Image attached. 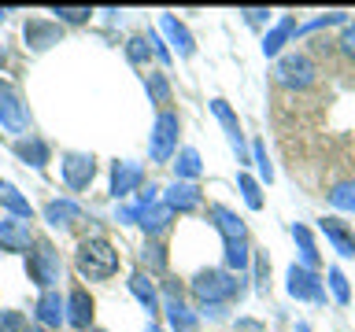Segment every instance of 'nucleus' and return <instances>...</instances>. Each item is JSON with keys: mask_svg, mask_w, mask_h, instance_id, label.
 Wrapping results in <instances>:
<instances>
[{"mask_svg": "<svg viewBox=\"0 0 355 332\" xmlns=\"http://www.w3.org/2000/svg\"><path fill=\"white\" fill-rule=\"evenodd\" d=\"M211 218H215V229L222 232V243H226V266L230 270H248L252 262V243H248V225L233 214L230 207L215 203L211 207Z\"/></svg>", "mask_w": 355, "mask_h": 332, "instance_id": "f257e3e1", "label": "nucleus"}, {"mask_svg": "<svg viewBox=\"0 0 355 332\" xmlns=\"http://www.w3.org/2000/svg\"><path fill=\"white\" fill-rule=\"evenodd\" d=\"M74 266L85 281H107V277L119 273V251L111 248V240H104V237H89V240L78 243Z\"/></svg>", "mask_w": 355, "mask_h": 332, "instance_id": "f03ea898", "label": "nucleus"}, {"mask_svg": "<svg viewBox=\"0 0 355 332\" xmlns=\"http://www.w3.org/2000/svg\"><path fill=\"white\" fill-rule=\"evenodd\" d=\"M237 292H241L237 277L226 273V270H200V273L193 277V295H196V303H204V306L230 303Z\"/></svg>", "mask_w": 355, "mask_h": 332, "instance_id": "7ed1b4c3", "label": "nucleus"}, {"mask_svg": "<svg viewBox=\"0 0 355 332\" xmlns=\"http://www.w3.org/2000/svg\"><path fill=\"white\" fill-rule=\"evenodd\" d=\"M26 273H30V281L37 284L41 292H49V288L63 277L60 251H55L49 240H37V243H33V251H30V259H26Z\"/></svg>", "mask_w": 355, "mask_h": 332, "instance_id": "20e7f679", "label": "nucleus"}, {"mask_svg": "<svg viewBox=\"0 0 355 332\" xmlns=\"http://www.w3.org/2000/svg\"><path fill=\"white\" fill-rule=\"evenodd\" d=\"M274 74H277V82H282L285 89H311L315 85V63H311V55H304V52H288V55H282L277 59V66H274Z\"/></svg>", "mask_w": 355, "mask_h": 332, "instance_id": "39448f33", "label": "nucleus"}, {"mask_svg": "<svg viewBox=\"0 0 355 332\" xmlns=\"http://www.w3.org/2000/svg\"><path fill=\"white\" fill-rule=\"evenodd\" d=\"M178 129H182V122H178L174 111H159V115H155L152 144H148V151H152L155 163H166V159L174 155V148H178Z\"/></svg>", "mask_w": 355, "mask_h": 332, "instance_id": "423d86ee", "label": "nucleus"}, {"mask_svg": "<svg viewBox=\"0 0 355 332\" xmlns=\"http://www.w3.org/2000/svg\"><path fill=\"white\" fill-rule=\"evenodd\" d=\"M60 170H63L67 188L82 192V188H89V185H93V177H96V159H93V155H85V151H67L63 163H60Z\"/></svg>", "mask_w": 355, "mask_h": 332, "instance_id": "0eeeda50", "label": "nucleus"}, {"mask_svg": "<svg viewBox=\"0 0 355 332\" xmlns=\"http://www.w3.org/2000/svg\"><path fill=\"white\" fill-rule=\"evenodd\" d=\"M285 288H288V295L293 299H307V303H326V288H322L318 281V273H311L304 270V266H288V273H285Z\"/></svg>", "mask_w": 355, "mask_h": 332, "instance_id": "6e6552de", "label": "nucleus"}, {"mask_svg": "<svg viewBox=\"0 0 355 332\" xmlns=\"http://www.w3.org/2000/svg\"><path fill=\"white\" fill-rule=\"evenodd\" d=\"M0 126H4L8 133H26V126H30L22 96L15 93L11 82H0Z\"/></svg>", "mask_w": 355, "mask_h": 332, "instance_id": "1a4fd4ad", "label": "nucleus"}, {"mask_svg": "<svg viewBox=\"0 0 355 332\" xmlns=\"http://www.w3.org/2000/svg\"><path fill=\"white\" fill-rule=\"evenodd\" d=\"M163 295H166L163 310H166V321H171V329H174V332H196V314L182 303V288L171 281V284L163 288Z\"/></svg>", "mask_w": 355, "mask_h": 332, "instance_id": "9d476101", "label": "nucleus"}, {"mask_svg": "<svg viewBox=\"0 0 355 332\" xmlns=\"http://www.w3.org/2000/svg\"><path fill=\"white\" fill-rule=\"evenodd\" d=\"M33 229L22 218H4L0 221V251H30L33 248Z\"/></svg>", "mask_w": 355, "mask_h": 332, "instance_id": "9b49d317", "label": "nucleus"}, {"mask_svg": "<svg viewBox=\"0 0 355 332\" xmlns=\"http://www.w3.org/2000/svg\"><path fill=\"white\" fill-rule=\"evenodd\" d=\"M211 111H215V118L222 122V129L230 133V144H233V151H237V163H248V148H244V133H241V122H237V115H233V107H230L222 96H215V100H211Z\"/></svg>", "mask_w": 355, "mask_h": 332, "instance_id": "f8f14e48", "label": "nucleus"}, {"mask_svg": "<svg viewBox=\"0 0 355 332\" xmlns=\"http://www.w3.org/2000/svg\"><path fill=\"white\" fill-rule=\"evenodd\" d=\"M22 33H26V44L33 52H44V48H52V44H60L63 26L60 22H49V19H26Z\"/></svg>", "mask_w": 355, "mask_h": 332, "instance_id": "ddd939ff", "label": "nucleus"}, {"mask_svg": "<svg viewBox=\"0 0 355 332\" xmlns=\"http://www.w3.org/2000/svg\"><path fill=\"white\" fill-rule=\"evenodd\" d=\"M141 177H144V170H141V163L119 159L115 166H111V196H115V199H122V196H130L133 188L141 185Z\"/></svg>", "mask_w": 355, "mask_h": 332, "instance_id": "4468645a", "label": "nucleus"}, {"mask_svg": "<svg viewBox=\"0 0 355 332\" xmlns=\"http://www.w3.org/2000/svg\"><path fill=\"white\" fill-rule=\"evenodd\" d=\"M44 221H49L52 229H71L74 221H82L85 218V210L74 203V199H49V203H44Z\"/></svg>", "mask_w": 355, "mask_h": 332, "instance_id": "2eb2a0df", "label": "nucleus"}, {"mask_svg": "<svg viewBox=\"0 0 355 332\" xmlns=\"http://www.w3.org/2000/svg\"><path fill=\"white\" fill-rule=\"evenodd\" d=\"M67 325L74 329L93 325V295L85 288H71V295H67Z\"/></svg>", "mask_w": 355, "mask_h": 332, "instance_id": "dca6fc26", "label": "nucleus"}, {"mask_svg": "<svg viewBox=\"0 0 355 332\" xmlns=\"http://www.w3.org/2000/svg\"><path fill=\"white\" fill-rule=\"evenodd\" d=\"M33 314H37V321L44 329H55L60 321H67V303L60 299V292L55 288H49V292L37 295V306H33Z\"/></svg>", "mask_w": 355, "mask_h": 332, "instance_id": "f3484780", "label": "nucleus"}, {"mask_svg": "<svg viewBox=\"0 0 355 332\" xmlns=\"http://www.w3.org/2000/svg\"><path fill=\"white\" fill-rule=\"evenodd\" d=\"M322 232H326V240L344 255V259H355V232L344 225L340 218H322Z\"/></svg>", "mask_w": 355, "mask_h": 332, "instance_id": "a211bd4d", "label": "nucleus"}, {"mask_svg": "<svg viewBox=\"0 0 355 332\" xmlns=\"http://www.w3.org/2000/svg\"><path fill=\"white\" fill-rule=\"evenodd\" d=\"M200 188L193 181H174L171 188H166V207L178 210V214H185V210H196L200 207Z\"/></svg>", "mask_w": 355, "mask_h": 332, "instance_id": "6ab92c4d", "label": "nucleus"}, {"mask_svg": "<svg viewBox=\"0 0 355 332\" xmlns=\"http://www.w3.org/2000/svg\"><path fill=\"white\" fill-rule=\"evenodd\" d=\"M159 26H163V33L171 37V44H174V52L182 55V59H189V55L196 52V41H193V33H189L182 22H178L174 15H159Z\"/></svg>", "mask_w": 355, "mask_h": 332, "instance_id": "aec40b11", "label": "nucleus"}, {"mask_svg": "<svg viewBox=\"0 0 355 332\" xmlns=\"http://www.w3.org/2000/svg\"><path fill=\"white\" fill-rule=\"evenodd\" d=\"M0 207L11 210V218H22V221H30L33 218V207H30V199L19 192L11 181H0Z\"/></svg>", "mask_w": 355, "mask_h": 332, "instance_id": "412c9836", "label": "nucleus"}, {"mask_svg": "<svg viewBox=\"0 0 355 332\" xmlns=\"http://www.w3.org/2000/svg\"><path fill=\"white\" fill-rule=\"evenodd\" d=\"M171 218H174V210L166 203H148V207H141V221H137V225L148 232V237H155V232H163L166 225H171Z\"/></svg>", "mask_w": 355, "mask_h": 332, "instance_id": "4be33fe9", "label": "nucleus"}, {"mask_svg": "<svg viewBox=\"0 0 355 332\" xmlns=\"http://www.w3.org/2000/svg\"><path fill=\"white\" fill-rule=\"evenodd\" d=\"M130 292L141 299V306L148 310V317L159 314V292H155V284L148 281V273H133L130 277Z\"/></svg>", "mask_w": 355, "mask_h": 332, "instance_id": "5701e85b", "label": "nucleus"}, {"mask_svg": "<svg viewBox=\"0 0 355 332\" xmlns=\"http://www.w3.org/2000/svg\"><path fill=\"white\" fill-rule=\"evenodd\" d=\"M15 155L22 163H30L33 170H44V163H49V144L37 140V137H22V140H15Z\"/></svg>", "mask_w": 355, "mask_h": 332, "instance_id": "b1692460", "label": "nucleus"}, {"mask_svg": "<svg viewBox=\"0 0 355 332\" xmlns=\"http://www.w3.org/2000/svg\"><path fill=\"white\" fill-rule=\"evenodd\" d=\"M293 33H300V26H296V19H293V15H285V19L277 22V26L263 37V55H277V52L285 48V41L293 37Z\"/></svg>", "mask_w": 355, "mask_h": 332, "instance_id": "393cba45", "label": "nucleus"}, {"mask_svg": "<svg viewBox=\"0 0 355 332\" xmlns=\"http://www.w3.org/2000/svg\"><path fill=\"white\" fill-rule=\"evenodd\" d=\"M200 170H204V163H200V151L196 148H182L178 151V163H174V181H196Z\"/></svg>", "mask_w": 355, "mask_h": 332, "instance_id": "a878e982", "label": "nucleus"}, {"mask_svg": "<svg viewBox=\"0 0 355 332\" xmlns=\"http://www.w3.org/2000/svg\"><path fill=\"white\" fill-rule=\"evenodd\" d=\"M293 240L300 243V266L315 273V266H318V251H315V240H311V229H307V225H293Z\"/></svg>", "mask_w": 355, "mask_h": 332, "instance_id": "bb28decb", "label": "nucleus"}, {"mask_svg": "<svg viewBox=\"0 0 355 332\" xmlns=\"http://www.w3.org/2000/svg\"><path fill=\"white\" fill-rule=\"evenodd\" d=\"M144 93H148L152 104H171V82H166V74L159 71H148V77H144Z\"/></svg>", "mask_w": 355, "mask_h": 332, "instance_id": "cd10ccee", "label": "nucleus"}, {"mask_svg": "<svg viewBox=\"0 0 355 332\" xmlns=\"http://www.w3.org/2000/svg\"><path fill=\"white\" fill-rule=\"evenodd\" d=\"M329 203L337 210H352L355 214V181H340L329 188Z\"/></svg>", "mask_w": 355, "mask_h": 332, "instance_id": "c85d7f7f", "label": "nucleus"}, {"mask_svg": "<svg viewBox=\"0 0 355 332\" xmlns=\"http://www.w3.org/2000/svg\"><path fill=\"white\" fill-rule=\"evenodd\" d=\"M329 292H333V299H337V303L340 306H348L352 303V288H348V277H344L340 270H337V266H329Z\"/></svg>", "mask_w": 355, "mask_h": 332, "instance_id": "c756f323", "label": "nucleus"}, {"mask_svg": "<svg viewBox=\"0 0 355 332\" xmlns=\"http://www.w3.org/2000/svg\"><path fill=\"white\" fill-rule=\"evenodd\" d=\"M141 262L148 266L152 273H163V270H166V251H163V243H155V240H148V243H144V251H141Z\"/></svg>", "mask_w": 355, "mask_h": 332, "instance_id": "7c9ffc66", "label": "nucleus"}, {"mask_svg": "<svg viewBox=\"0 0 355 332\" xmlns=\"http://www.w3.org/2000/svg\"><path fill=\"white\" fill-rule=\"evenodd\" d=\"M237 185H241V196H244V203H248L252 210H259V207H263V192H259V181H252L248 174H241V177H237Z\"/></svg>", "mask_w": 355, "mask_h": 332, "instance_id": "2f4dec72", "label": "nucleus"}, {"mask_svg": "<svg viewBox=\"0 0 355 332\" xmlns=\"http://www.w3.org/2000/svg\"><path fill=\"white\" fill-rule=\"evenodd\" d=\"M126 55H130V63H148L152 59V44H148V37H130L126 41Z\"/></svg>", "mask_w": 355, "mask_h": 332, "instance_id": "473e14b6", "label": "nucleus"}, {"mask_svg": "<svg viewBox=\"0 0 355 332\" xmlns=\"http://www.w3.org/2000/svg\"><path fill=\"white\" fill-rule=\"evenodd\" d=\"M55 22H67V26H82V22H89V15L93 11L89 8H52Z\"/></svg>", "mask_w": 355, "mask_h": 332, "instance_id": "72a5a7b5", "label": "nucleus"}, {"mask_svg": "<svg viewBox=\"0 0 355 332\" xmlns=\"http://www.w3.org/2000/svg\"><path fill=\"white\" fill-rule=\"evenodd\" d=\"M0 332H30L26 314H19V310H0Z\"/></svg>", "mask_w": 355, "mask_h": 332, "instance_id": "f704fd0d", "label": "nucleus"}, {"mask_svg": "<svg viewBox=\"0 0 355 332\" xmlns=\"http://www.w3.org/2000/svg\"><path fill=\"white\" fill-rule=\"evenodd\" d=\"M252 159H255V166H259V177L270 185V181H274V166H270V159H266V144H263V140L252 144Z\"/></svg>", "mask_w": 355, "mask_h": 332, "instance_id": "c9c22d12", "label": "nucleus"}, {"mask_svg": "<svg viewBox=\"0 0 355 332\" xmlns=\"http://www.w3.org/2000/svg\"><path fill=\"white\" fill-rule=\"evenodd\" d=\"M266 277H270V262H266V255H255V284H259V292H266Z\"/></svg>", "mask_w": 355, "mask_h": 332, "instance_id": "e433bc0d", "label": "nucleus"}, {"mask_svg": "<svg viewBox=\"0 0 355 332\" xmlns=\"http://www.w3.org/2000/svg\"><path fill=\"white\" fill-rule=\"evenodd\" d=\"M337 44H340V52L348 55V59H355V26H348V30H344Z\"/></svg>", "mask_w": 355, "mask_h": 332, "instance_id": "4c0bfd02", "label": "nucleus"}, {"mask_svg": "<svg viewBox=\"0 0 355 332\" xmlns=\"http://www.w3.org/2000/svg\"><path fill=\"white\" fill-rule=\"evenodd\" d=\"M333 22H344V11H329V15L315 19V22H311V26H304V30H322V26H333Z\"/></svg>", "mask_w": 355, "mask_h": 332, "instance_id": "58836bf2", "label": "nucleus"}, {"mask_svg": "<svg viewBox=\"0 0 355 332\" xmlns=\"http://www.w3.org/2000/svg\"><path fill=\"white\" fill-rule=\"evenodd\" d=\"M148 44H152V55H159L163 63H171V48H166L159 37H152V33H148Z\"/></svg>", "mask_w": 355, "mask_h": 332, "instance_id": "ea45409f", "label": "nucleus"}, {"mask_svg": "<svg viewBox=\"0 0 355 332\" xmlns=\"http://www.w3.org/2000/svg\"><path fill=\"white\" fill-rule=\"evenodd\" d=\"M241 15H244V19H248V22H252V26H259V22H266V15H270V11H263V8H244V11H241Z\"/></svg>", "mask_w": 355, "mask_h": 332, "instance_id": "a19ab883", "label": "nucleus"}, {"mask_svg": "<svg viewBox=\"0 0 355 332\" xmlns=\"http://www.w3.org/2000/svg\"><path fill=\"white\" fill-rule=\"evenodd\" d=\"M296 332H311V325H304V321H300V325H296Z\"/></svg>", "mask_w": 355, "mask_h": 332, "instance_id": "79ce46f5", "label": "nucleus"}, {"mask_svg": "<svg viewBox=\"0 0 355 332\" xmlns=\"http://www.w3.org/2000/svg\"><path fill=\"white\" fill-rule=\"evenodd\" d=\"M30 332H52V329H44V325H37V329H30Z\"/></svg>", "mask_w": 355, "mask_h": 332, "instance_id": "37998d69", "label": "nucleus"}, {"mask_svg": "<svg viewBox=\"0 0 355 332\" xmlns=\"http://www.w3.org/2000/svg\"><path fill=\"white\" fill-rule=\"evenodd\" d=\"M4 19H8V11H4V8H0V22H4Z\"/></svg>", "mask_w": 355, "mask_h": 332, "instance_id": "c03bdc74", "label": "nucleus"}, {"mask_svg": "<svg viewBox=\"0 0 355 332\" xmlns=\"http://www.w3.org/2000/svg\"><path fill=\"white\" fill-rule=\"evenodd\" d=\"M148 332H159V329H155V325H148Z\"/></svg>", "mask_w": 355, "mask_h": 332, "instance_id": "a18cd8bd", "label": "nucleus"}, {"mask_svg": "<svg viewBox=\"0 0 355 332\" xmlns=\"http://www.w3.org/2000/svg\"><path fill=\"white\" fill-rule=\"evenodd\" d=\"M89 332H104V329H89Z\"/></svg>", "mask_w": 355, "mask_h": 332, "instance_id": "49530a36", "label": "nucleus"}]
</instances>
